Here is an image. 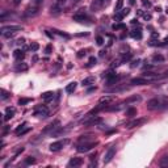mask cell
Segmentation results:
<instances>
[{
  "label": "cell",
  "instance_id": "1",
  "mask_svg": "<svg viewBox=\"0 0 168 168\" xmlns=\"http://www.w3.org/2000/svg\"><path fill=\"white\" fill-rule=\"evenodd\" d=\"M23 30V26L20 25H9V26H3L2 28V36L3 37H12L16 32H20Z\"/></svg>",
  "mask_w": 168,
  "mask_h": 168
},
{
  "label": "cell",
  "instance_id": "2",
  "mask_svg": "<svg viewBox=\"0 0 168 168\" xmlns=\"http://www.w3.org/2000/svg\"><path fill=\"white\" fill-rule=\"evenodd\" d=\"M97 145V142H93V141H87V142H79L78 146H76V150L79 152H88L89 150H92L94 146Z\"/></svg>",
  "mask_w": 168,
  "mask_h": 168
},
{
  "label": "cell",
  "instance_id": "3",
  "mask_svg": "<svg viewBox=\"0 0 168 168\" xmlns=\"http://www.w3.org/2000/svg\"><path fill=\"white\" fill-rule=\"evenodd\" d=\"M34 116L36 117H47L49 116V109H47L45 105H37L34 109Z\"/></svg>",
  "mask_w": 168,
  "mask_h": 168
},
{
  "label": "cell",
  "instance_id": "4",
  "mask_svg": "<svg viewBox=\"0 0 168 168\" xmlns=\"http://www.w3.org/2000/svg\"><path fill=\"white\" fill-rule=\"evenodd\" d=\"M67 143H68V139H65V141H57V142H52V143L50 145L49 149H50V151H52V152H57V151L62 150Z\"/></svg>",
  "mask_w": 168,
  "mask_h": 168
},
{
  "label": "cell",
  "instance_id": "5",
  "mask_svg": "<svg viewBox=\"0 0 168 168\" xmlns=\"http://www.w3.org/2000/svg\"><path fill=\"white\" fill-rule=\"evenodd\" d=\"M114 155H116V147L114 146H112V147H109V150L105 152V155H104V159H103V162H104V164H108V163L110 162L114 158Z\"/></svg>",
  "mask_w": 168,
  "mask_h": 168
},
{
  "label": "cell",
  "instance_id": "6",
  "mask_svg": "<svg viewBox=\"0 0 168 168\" xmlns=\"http://www.w3.org/2000/svg\"><path fill=\"white\" fill-rule=\"evenodd\" d=\"M150 83V79H146V78H135L130 82V84L133 86H145V84H149Z\"/></svg>",
  "mask_w": 168,
  "mask_h": 168
},
{
  "label": "cell",
  "instance_id": "7",
  "mask_svg": "<svg viewBox=\"0 0 168 168\" xmlns=\"http://www.w3.org/2000/svg\"><path fill=\"white\" fill-rule=\"evenodd\" d=\"M89 120L87 121H83V124L84 125H87V126H91V125H97V124H101V118L100 117H94V116H91V117H88Z\"/></svg>",
  "mask_w": 168,
  "mask_h": 168
},
{
  "label": "cell",
  "instance_id": "8",
  "mask_svg": "<svg viewBox=\"0 0 168 168\" xmlns=\"http://www.w3.org/2000/svg\"><path fill=\"white\" fill-rule=\"evenodd\" d=\"M74 21H78V23H84V20H87V15L86 12H83V9L80 10V12H78L74 15Z\"/></svg>",
  "mask_w": 168,
  "mask_h": 168
},
{
  "label": "cell",
  "instance_id": "9",
  "mask_svg": "<svg viewBox=\"0 0 168 168\" xmlns=\"http://www.w3.org/2000/svg\"><path fill=\"white\" fill-rule=\"evenodd\" d=\"M28 131H30V128H26V124L24 122L23 125H20L17 129L15 130V133L17 134V135H24V134H26Z\"/></svg>",
  "mask_w": 168,
  "mask_h": 168
},
{
  "label": "cell",
  "instance_id": "10",
  "mask_svg": "<svg viewBox=\"0 0 168 168\" xmlns=\"http://www.w3.org/2000/svg\"><path fill=\"white\" fill-rule=\"evenodd\" d=\"M145 122H146V120H145V118L134 120V121H131V122H129L128 125H126V128H128V129H133V128H136V126H139V125L145 124Z\"/></svg>",
  "mask_w": 168,
  "mask_h": 168
},
{
  "label": "cell",
  "instance_id": "11",
  "mask_svg": "<svg viewBox=\"0 0 168 168\" xmlns=\"http://www.w3.org/2000/svg\"><path fill=\"white\" fill-rule=\"evenodd\" d=\"M160 107V100L158 99H151L149 103H147V108L149 109H156Z\"/></svg>",
  "mask_w": 168,
  "mask_h": 168
},
{
  "label": "cell",
  "instance_id": "12",
  "mask_svg": "<svg viewBox=\"0 0 168 168\" xmlns=\"http://www.w3.org/2000/svg\"><path fill=\"white\" fill-rule=\"evenodd\" d=\"M83 164V159L82 158H72V159L68 162V167H79Z\"/></svg>",
  "mask_w": 168,
  "mask_h": 168
},
{
  "label": "cell",
  "instance_id": "13",
  "mask_svg": "<svg viewBox=\"0 0 168 168\" xmlns=\"http://www.w3.org/2000/svg\"><path fill=\"white\" fill-rule=\"evenodd\" d=\"M78 87V83L76 82H71L70 84H67V87H66V92L67 93H74L75 92V89Z\"/></svg>",
  "mask_w": 168,
  "mask_h": 168
},
{
  "label": "cell",
  "instance_id": "14",
  "mask_svg": "<svg viewBox=\"0 0 168 168\" xmlns=\"http://www.w3.org/2000/svg\"><path fill=\"white\" fill-rule=\"evenodd\" d=\"M13 116H15V109L13 108H7V109H5V116H4V120L5 121L10 120Z\"/></svg>",
  "mask_w": 168,
  "mask_h": 168
},
{
  "label": "cell",
  "instance_id": "15",
  "mask_svg": "<svg viewBox=\"0 0 168 168\" xmlns=\"http://www.w3.org/2000/svg\"><path fill=\"white\" fill-rule=\"evenodd\" d=\"M130 36L133 37L134 40H141V38H142V32H141V29H134V30L130 33Z\"/></svg>",
  "mask_w": 168,
  "mask_h": 168
},
{
  "label": "cell",
  "instance_id": "16",
  "mask_svg": "<svg viewBox=\"0 0 168 168\" xmlns=\"http://www.w3.org/2000/svg\"><path fill=\"white\" fill-rule=\"evenodd\" d=\"M41 97L44 99L45 101H50V100H52V99H54V93L49 91V92H45V93H42V94H41Z\"/></svg>",
  "mask_w": 168,
  "mask_h": 168
},
{
  "label": "cell",
  "instance_id": "17",
  "mask_svg": "<svg viewBox=\"0 0 168 168\" xmlns=\"http://www.w3.org/2000/svg\"><path fill=\"white\" fill-rule=\"evenodd\" d=\"M13 57H15L17 61H21V59H24L25 54H24L23 50H15V51H13Z\"/></svg>",
  "mask_w": 168,
  "mask_h": 168
},
{
  "label": "cell",
  "instance_id": "18",
  "mask_svg": "<svg viewBox=\"0 0 168 168\" xmlns=\"http://www.w3.org/2000/svg\"><path fill=\"white\" fill-rule=\"evenodd\" d=\"M112 100H113V97L112 96H104V97H101L100 99V104H104V105H108V104H110L112 103Z\"/></svg>",
  "mask_w": 168,
  "mask_h": 168
},
{
  "label": "cell",
  "instance_id": "19",
  "mask_svg": "<svg viewBox=\"0 0 168 168\" xmlns=\"http://www.w3.org/2000/svg\"><path fill=\"white\" fill-rule=\"evenodd\" d=\"M25 15L26 16H30V15L32 16H36V15H38V8H37V7L36 8H32V9L28 8V9H26V12H25Z\"/></svg>",
  "mask_w": 168,
  "mask_h": 168
},
{
  "label": "cell",
  "instance_id": "20",
  "mask_svg": "<svg viewBox=\"0 0 168 168\" xmlns=\"http://www.w3.org/2000/svg\"><path fill=\"white\" fill-rule=\"evenodd\" d=\"M59 125V121H55V122H52V124H50L49 126H47V128L44 130V133H47V131H50V130H54L57 126Z\"/></svg>",
  "mask_w": 168,
  "mask_h": 168
},
{
  "label": "cell",
  "instance_id": "21",
  "mask_svg": "<svg viewBox=\"0 0 168 168\" xmlns=\"http://www.w3.org/2000/svg\"><path fill=\"white\" fill-rule=\"evenodd\" d=\"M92 83H94V78H87V79H84V80L82 82V86L83 87H87V86H89V84H92Z\"/></svg>",
  "mask_w": 168,
  "mask_h": 168
},
{
  "label": "cell",
  "instance_id": "22",
  "mask_svg": "<svg viewBox=\"0 0 168 168\" xmlns=\"http://www.w3.org/2000/svg\"><path fill=\"white\" fill-rule=\"evenodd\" d=\"M134 101H141V96H133V97H129V99H126L124 104H129V103H134Z\"/></svg>",
  "mask_w": 168,
  "mask_h": 168
},
{
  "label": "cell",
  "instance_id": "23",
  "mask_svg": "<svg viewBox=\"0 0 168 168\" xmlns=\"http://www.w3.org/2000/svg\"><path fill=\"white\" fill-rule=\"evenodd\" d=\"M126 116H128V117H133V116H136V109H135V108L126 109Z\"/></svg>",
  "mask_w": 168,
  "mask_h": 168
},
{
  "label": "cell",
  "instance_id": "24",
  "mask_svg": "<svg viewBox=\"0 0 168 168\" xmlns=\"http://www.w3.org/2000/svg\"><path fill=\"white\" fill-rule=\"evenodd\" d=\"M0 93H2V94H0V99H2V100H7V99L10 96V93H9L8 91H5V89H2V91H0Z\"/></svg>",
  "mask_w": 168,
  "mask_h": 168
},
{
  "label": "cell",
  "instance_id": "25",
  "mask_svg": "<svg viewBox=\"0 0 168 168\" xmlns=\"http://www.w3.org/2000/svg\"><path fill=\"white\" fill-rule=\"evenodd\" d=\"M101 5H103V0H94L93 4H92V8L94 10H97L100 7H101Z\"/></svg>",
  "mask_w": 168,
  "mask_h": 168
},
{
  "label": "cell",
  "instance_id": "26",
  "mask_svg": "<svg viewBox=\"0 0 168 168\" xmlns=\"http://www.w3.org/2000/svg\"><path fill=\"white\" fill-rule=\"evenodd\" d=\"M159 166L160 167H168V156H163L160 162H159Z\"/></svg>",
  "mask_w": 168,
  "mask_h": 168
},
{
  "label": "cell",
  "instance_id": "27",
  "mask_svg": "<svg viewBox=\"0 0 168 168\" xmlns=\"http://www.w3.org/2000/svg\"><path fill=\"white\" fill-rule=\"evenodd\" d=\"M152 61L154 62H163L164 61V57L160 55V54H155L154 57H152Z\"/></svg>",
  "mask_w": 168,
  "mask_h": 168
},
{
  "label": "cell",
  "instance_id": "28",
  "mask_svg": "<svg viewBox=\"0 0 168 168\" xmlns=\"http://www.w3.org/2000/svg\"><path fill=\"white\" fill-rule=\"evenodd\" d=\"M94 65H96V58H94V57L89 58V61H88V65H87V67H92V66H94Z\"/></svg>",
  "mask_w": 168,
  "mask_h": 168
},
{
  "label": "cell",
  "instance_id": "29",
  "mask_svg": "<svg viewBox=\"0 0 168 168\" xmlns=\"http://www.w3.org/2000/svg\"><path fill=\"white\" fill-rule=\"evenodd\" d=\"M32 101V99H20L19 100V105H25V104H28Z\"/></svg>",
  "mask_w": 168,
  "mask_h": 168
},
{
  "label": "cell",
  "instance_id": "30",
  "mask_svg": "<svg viewBox=\"0 0 168 168\" xmlns=\"http://www.w3.org/2000/svg\"><path fill=\"white\" fill-rule=\"evenodd\" d=\"M38 49H40V45H38V44H36V42H34V44H32V45H30V50L37 51Z\"/></svg>",
  "mask_w": 168,
  "mask_h": 168
},
{
  "label": "cell",
  "instance_id": "31",
  "mask_svg": "<svg viewBox=\"0 0 168 168\" xmlns=\"http://www.w3.org/2000/svg\"><path fill=\"white\" fill-rule=\"evenodd\" d=\"M125 28H126V26H125V25H122V24H118V25H116V24H114V25H113V29H114V30H118V29H125Z\"/></svg>",
  "mask_w": 168,
  "mask_h": 168
},
{
  "label": "cell",
  "instance_id": "32",
  "mask_svg": "<svg viewBox=\"0 0 168 168\" xmlns=\"http://www.w3.org/2000/svg\"><path fill=\"white\" fill-rule=\"evenodd\" d=\"M25 163H26V164H34V163H36V159H33V158H28Z\"/></svg>",
  "mask_w": 168,
  "mask_h": 168
},
{
  "label": "cell",
  "instance_id": "33",
  "mask_svg": "<svg viewBox=\"0 0 168 168\" xmlns=\"http://www.w3.org/2000/svg\"><path fill=\"white\" fill-rule=\"evenodd\" d=\"M96 42H97V45L101 46V45L104 44V38H103V37H97V38H96Z\"/></svg>",
  "mask_w": 168,
  "mask_h": 168
},
{
  "label": "cell",
  "instance_id": "34",
  "mask_svg": "<svg viewBox=\"0 0 168 168\" xmlns=\"http://www.w3.org/2000/svg\"><path fill=\"white\" fill-rule=\"evenodd\" d=\"M121 8H122V0H118V4H117V7H116V12H118Z\"/></svg>",
  "mask_w": 168,
  "mask_h": 168
},
{
  "label": "cell",
  "instance_id": "35",
  "mask_svg": "<svg viewBox=\"0 0 168 168\" xmlns=\"http://www.w3.org/2000/svg\"><path fill=\"white\" fill-rule=\"evenodd\" d=\"M16 70H23V71H25V70H28V66L21 65V66H17V67H16Z\"/></svg>",
  "mask_w": 168,
  "mask_h": 168
},
{
  "label": "cell",
  "instance_id": "36",
  "mask_svg": "<svg viewBox=\"0 0 168 168\" xmlns=\"http://www.w3.org/2000/svg\"><path fill=\"white\" fill-rule=\"evenodd\" d=\"M45 51H46V54H50V52H51V45H47Z\"/></svg>",
  "mask_w": 168,
  "mask_h": 168
},
{
  "label": "cell",
  "instance_id": "37",
  "mask_svg": "<svg viewBox=\"0 0 168 168\" xmlns=\"http://www.w3.org/2000/svg\"><path fill=\"white\" fill-rule=\"evenodd\" d=\"M121 15H122V17H124V16H126V15H129V9H128V8H126V9H122Z\"/></svg>",
  "mask_w": 168,
  "mask_h": 168
},
{
  "label": "cell",
  "instance_id": "38",
  "mask_svg": "<svg viewBox=\"0 0 168 168\" xmlns=\"http://www.w3.org/2000/svg\"><path fill=\"white\" fill-rule=\"evenodd\" d=\"M84 54H86V50H80V51H79V54H78V57H79V58H82Z\"/></svg>",
  "mask_w": 168,
  "mask_h": 168
},
{
  "label": "cell",
  "instance_id": "39",
  "mask_svg": "<svg viewBox=\"0 0 168 168\" xmlns=\"http://www.w3.org/2000/svg\"><path fill=\"white\" fill-rule=\"evenodd\" d=\"M141 61L139 59H136V61H134L133 63H131V67H135V66H138V63H139Z\"/></svg>",
  "mask_w": 168,
  "mask_h": 168
},
{
  "label": "cell",
  "instance_id": "40",
  "mask_svg": "<svg viewBox=\"0 0 168 168\" xmlns=\"http://www.w3.org/2000/svg\"><path fill=\"white\" fill-rule=\"evenodd\" d=\"M93 91H96V87H92V88H89L88 91H87V93H91V92H93Z\"/></svg>",
  "mask_w": 168,
  "mask_h": 168
},
{
  "label": "cell",
  "instance_id": "41",
  "mask_svg": "<svg viewBox=\"0 0 168 168\" xmlns=\"http://www.w3.org/2000/svg\"><path fill=\"white\" fill-rule=\"evenodd\" d=\"M42 2H44V0H33V3H34V4H41Z\"/></svg>",
  "mask_w": 168,
  "mask_h": 168
},
{
  "label": "cell",
  "instance_id": "42",
  "mask_svg": "<svg viewBox=\"0 0 168 168\" xmlns=\"http://www.w3.org/2000/svg\"><path fill=\"white\" fill-rule=\"evenodd\" d=\"M20 3H21V0H13V4L15 5H19Z\"/></svg>",
  "mask_w": 168,
  "mask_h": 168
},
{
  "label": "cell",
  "instance_id": "43",
  "mask_svg": "<svg viewBox=\"0 0 168 168\" xmlns=\"http://www.w3.org/2000/svg\"><path fill=\"white\" fill-rule=\"evenodd\" d=\"M143 4H145V5H147V7H150V5H151V4H150V2H146V0H143Z\"/></svg>",
  "mask_w": 168,
  "mask_h": 168
},
{
  "label": "cell",
  "instance_id": "44",
  "mask_svg": "<svg viewBox=\"0 0 168 168\" xmlns=\"http://www.w3.org/2000/svg\"><path fill=\"white\" fill-rule=\"evenodd\" d=\"M163 44H164V45H166V44H168V37H166V38H164V41H163Z\"/></svg>",
  "mask_w": 168,
  "mask_h": 168
},
{
  "label": "cell",
  "instance_id": "45",
  "mask_svg": "<svg viewBox=\"0 0 168 168\" xmlns=\"http://www.w3.org/2000/svg\"><path fill=\"white\" fill-rule=\"evenodd\" d=\"M166 76H168V70H167V71H166Z\"/></svg>",
  "mask_w": 168,
  "mask_h": 168
},
{
  "label": "cell",
  "instance_id": "46",
  "mask_svg": "<svg viewBox=\"0 0 168 168\" xmlns=\"http://www.w3.org/2000/svg\"><path fill=\"white\" fill-rule=\"evenodd\" d=\"M74 2H79V0H74Z\"/></svg>",
  "mask_w": 168,
  "mask_h": 168
},
{
  "label": "cell",
  "instance_id": "47",
  "mask_svg": "<svg viewBox=\"0 0 168 168\" xmlns=\"http://www.w3.org/2000/svg\"><path fill=\"white\" fill-rule=\"evenodd\" d=\"M167 13H168V9H167Z\"/></svg>",
  "mask_w": 168,
  "mask_h": 168
}]
</instances>
